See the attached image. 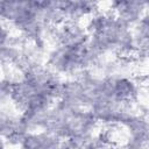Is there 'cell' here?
I'll return each instance as SVG.
<instances>
[{
	"label": "cell",
	"instance_id": "1",
	"mask_svg": "<svg viewBox=\"0 0 149 149\" xmlns=\"http://www.w3.org/2000/svg\"><path fill=\"white\" fill-rule=\"evenodd\" d=\"M111 10L118 19L132 27L140 22L149 10V7L143 1H114L111 3Z\"/></svg>",
	"mask_w": 149,
	"mask_h": 149
}]
</instances>
